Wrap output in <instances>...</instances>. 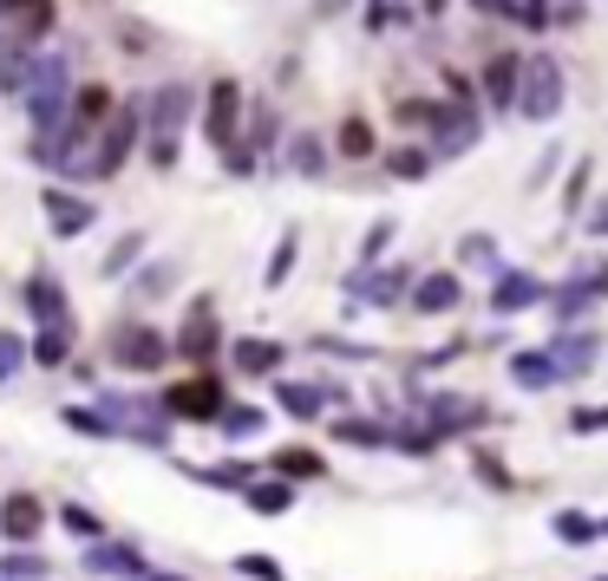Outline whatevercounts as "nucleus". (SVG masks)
<instances>
[{"instance_id":"1","label":"nucleus","mask_w":608,"mask_h":581,"mask_svg":"<svg viewBox=\"0 0 608 581\" xmlns=\"http://www.w3.org/2000/svg\"><path fill=\"white\" fill-rule=\"evenodd\" d=\"M20 105L33 118V131H52L72 118V72L59 52H33L26 59V78H20Z\"/></svg>"},{"instance_id":"2","label":"nucleus","mask_w":608,"mask_h":581,"mask_svg":"<svg viewBox=\"0 0 608 581\" xmlns=\"http://www.w3.org/2000/svg\"><path fill=\"white\" fill-rule=\"evenodd\" d=\"M98 412L111 419L118 438H131V445H144V451H164V445H170V406L151 399V392H105Z\"/></svg>"},{"instance_id":"3","label":"nucleus","mask_w":608,"mask_h":581,"mask_svg":"<svg viewBox=\"0 0 608 581\" xmlns=\"http://www.w3.org/2000/svg\"><path fill=\"white\" fill-rule=\"evenodd\" d=\"M190 111H196V92L190 85H157L151 98H144V144H151V164H177V137H183V124H190Z\"/></svg>"},{"instance_id":"4","label":"nucleus","mask_w":608,"mask_h":581,"mask_svg":"<svg viewBox=\"0 0 608 581\" xmlns=\"http://www.w3.org/2000/svg\"><path fill=\"white\" fill-rule=\"evenodd\" d=\"M413 412H419L439 438H472V432H485V425H491V406H485V399H472V392H426Z\"/></svg>"},{"instance_id":"5","label":"nucleus","mask_w":608,"mask_h":581,"mask_svg":"<svg viewBox=\"0 0 608 581\" xmlns=\"http://www.w3.org/2000/svg\"><path fill=\"white\" fill-rule=\"evenodd\" d=\"M517 111H524L530 124H550V118L563 111V65H557L550 52H530V59H524V92H517Z\"/></svg>"},{"instance_id":"6","label":"nucleus","mask_w":608,"mask_h":581,"mask_svg":"<svg viewBox=\"0 0 608 581\" xmlns=\"http://www.w3.org/2000/svg\"><path fill=\"white\" fill-rule=\"evenodd\" d=\"M413 281H419V275L400 268V262H393V268L367 262V268L347 275V301H354V307H400V301H413Z\"/></svg>"},{"instance_id":"7","label":"nucleus","mask_w":608,"mask_h":581,"mask_svg":"<svg viewBox=\"0 0 608 581\" xmlns=\"http://www.w3.org/2000/svg\"><path fill=\"white\" fill-rule=\"evenodd\" d=\"M170 353H177V340H170V334H157V327H144V320H131V327H118V334H111V360H118L124 373H157Z\"/></svg>"},{"instance_id":"8","label":"nucleus","mask_w":608,"mask_h":581,"mask_svg":"<svg viewBox=\"0 0 608 581\" xmlns=\"http://www.w3.org/2000/svg\"><path fill=\"white\" fill-rule=\"evenodd\" d=\"M177 353L196 360V366L216 360V353H229V347H223V327H216V294H196V301H190V314L177 320Z\"/></svg>"},{"instance_id":"9","label":"nucleus","mask_w":608,"mask_h":581,"mask_svg":"<svg viewBox=\"0 0 608 581\" xmlns=\"http://www.w3.org/2000/svg\"><path fill=\"white\" fill-rule=\"evenodd\" d=\"M164 406H170V419H183V425H216V419L229 412V392H223L210 373H196V379L170 386V392H164Z\"/></svg>"},{"instance_id":"10","label":"nucleus","mask_w":608,"mask_h":581,"mask_svg":"<svg viewBox=\"0 0 608 581\" xmlns=\"http://www.w3.org/2000/svg\"><path fill=\"white\" fill-rule=\"evenodd\" d=\"M203 137H210L216 150H236V144H242V85H236V78H216V85H210Z\"/></svg>"},{"instance_id":"11","label":"nucleus","mask_w":608,"mask_h":581,"mask_svg":"<svg viewBox=\"0 0 608 581\" xmlns=\"http://www.w3.org/2000/svg\"><path fill=\"white\" fill-rule=\"evenodd\" d=\"M478 131H485V118L472 111V98H445L439 118H432V150H439V164H445V157H465V150L478 144Z\"/></svg>"},{"instance_id":"12","label":"nucleus","mask_w":608,"mask_h":581,"mask_svg":"<svg viewBox=\"0 0 608 581\" xmlns=\"http://www.w3.org/2000/svg\"><path fill=\"white\" fill-rule=\"evenodd\" d=\"M537 301H550L544 275H530V268H504V275H491V314H498V320H511V314H524V307H537Z\"/></svg>"},{"instance_id":"13","label":"nucleus","mask_w":608,"mask_h":581,"mask_svg":"<svg viewBox=\"0 0 608 581\" xmlns=\"http://www.w3.org/2000/svg\"><path fill=\"white\" fill-rule=\"evenodd\" d=\"M39 209H46V229L59 235V242H72V235H85L92 222H98V209H92V196H72V190H46L39 196Z\"/></svg>"},{"instance_id":"14","label":"nucleus","mask_w":608,"mask_h":581,"mask_svg":"<svg viewBox=\"0 0 608 581\" xmlns=\"http://www.w3.org/2000/svg\"><path fill=\"white\" fill-rule=\"evenodd\" d=\"M85 569L105 581H144L151 576V562L138 556V543H111V536H98L92 549H85Z\"/></svg>"},{"instance_id":"15","label":"nucleus","mask_w":608,"mask_h":581,"mask_svg":"<svg viewBox=\"0 0 608 581\" xmlns=\"http://www.w3.org/2000/svg\"><path fill=\"white\" fill-rule=\"evenodd\" d=\"M282 360H288V347H282V340H262V334L229 340V366H236V373H249V379H282Z\"/></svg>"},{"instance_id":"16","label":"nucleus","mask_w":608,"mask_h":581,"mask_svg":"<svg viewBox=\"0 0 608 581\" xmlns=\"http://www.w3.org/2000/svg\"><path fill=\"white\" fill-rule=\"evenodd\" d=\"M413 314H452V307H465V281H458V268H439V275H419L413 281V301H406Z\"/></svg>"},{"instance_id":"17","label":"nucleus","mask_w":608,"mask_h":581,"mask_svg":"<svg viewBox=\"0 0 608 581\" xmlns=\"http://www.w3.org/2000/svg\"><path fill=\"white\" fill-rule=\"evenodd\" d=\"M327 399L341 406V386H321V379H275V406H282L288 419H301V425H308V419H321V406H327Z\"/></svg>"},{"instance_id":"18","label":"nucleus","mask_w":608,"mask_h":581,"mask_svg":"<svg viewBox=\"0 0 608 581\" xmlns=\"http://www.w3.org/2000/svg\"><path fill=\"white\" fill-rule=\"evenodd\" d=\"M20 301H26V314H33L39 327H46V320H72V301H65V288H59L46 268L20 281Z\"/></svg>"},{"instance_id":"19","label":"nucleus","mask_w":608,"mask_h":581,"mask_svg":"<svg viewBox=\"0 0 608 581\" xmlns=\"http://www.w3.org/2000/svg\"><path fill=\"white\" fill-rule=\"evenodd\" d=\"M517 92H524V59H517V52H498V59L485 65V98H491V111H517Z\"/></svg>"},{"instance_id":"20","label":"nucleus","mask_w":608,"mask_h":581,"mask_svg":"<svg viewBox=\"0 0 608 581\" xmlns=\"http://www.w3.org/2000/svg\"><path fill=\"white\" fill-rule=\"evenodd\" d=\"M596 353H603V340H596L589 327H563V334L550 340V360L563 366V379H576V373H589V366H596Z\"/></svg>"},{"instance_id":"21","label":"nucleus","mask_w":608,"mask_h":581,"mask_svg":"<svg viewBox=\"0 0 608 581\" xmlns=\"http://www.w3.org/2000/svg\"><path fill=\"white\" fill-rule=\"evenodd\" d=\"M52 33V0H7V39L13 46H39Z\"/></svg>"},{"instance_id":"22","label":"nucleus","mask_w":608,"mask_h":581,"mask_svg":"<svg viewBox=\"0 0 608 581\" xmlns=\"http://www.w3.org/2000/svg\"><path fill=\"white\" fill-rule=\"evenodd\" d=\"M589 301H603V288H596V268H576L563 288H550V314H557L563 327H570V320H576Z\"/></svg>"},{"instance_id":"23","label":"nucleus","mask_w":608,"mask_h":581,"mask_svg":"<svg viewBox=\"0 0 608 581\" xmlns=\"http://www.w3.org/2000/svg\"><path fill=\"white\" fill-rule=\"evenodd\" d=\"M511 379H517L524 392H550V386L563 379V366L550 360V347H524V353H511Z\"/></svg>"},{"instance_id":"24","label":"nucleus","mask_w":608,"mask_h":581,"mask_svg":"<svg viewBox=\"0 0 608 581\" xmlns=\"http://www.w3.org/2000/svg\"><path fill=\"white\" fill-rule=\"evenodd\" d=\"M39 523H46V510H39V497H26V491H13V497L0 504V536H7V543H33V536H39Z\"/></svg>"},{"instance_id":"25","label":"nucleus","mask_w":608,"mask_h":581,"mask_svg":"<svg viewBox=\"0 0 608 581\" xmlns=\"http://www.w3.org/2000/svg\"><path fill=\"white\" fill-rule=\"evenodd\" d=\"M242 504H249L255 517H288V510H295V477H282V471H275V477H255V484L242 491Z\"/></svg>"},{"instance_id":"26","label":"nucleus","mask_w":608,"mask_h":581,"mask_svg":"<svg viewBox=\"0 0 608 581\" xmlns=\"http://www.w3.org/2000/svg\"><path fill=\"white\" fill-rule=\"evenodd\" d=\"M432 164H439L432 144H393V150H386V177H393V183H426Z\"/></svg>"},{"instance_id":"27","label":"nucleus","mask_w":608,"mask_h":581,"mask_svg":"<svg viewBox=\"0 0 608 581\" xmlns=\"http://www.w3.org/2000/svg\"><path fill=\"white\" fill-rule=\"evenodd\" d=\"M550 536H557L563 549H589V543L603 536V517H596V510H557V517H550Z\"/></svg>"},{"instance_id":"28","label":"nucleus","mask_w":608,"mask_h":581,"mask_svg":"<svg viewBox=\"0 0 608 581\" xmlns=\"http://www.w3.org/2000/svg\"><path fill=\"white\" fill-rule=\"evenodd\" d=\"M72 360V320H46L33 334V366H65Z\"/></svg>"},{"instance_id":"29","label":"nucleus","mask_w":608,"mask_h":581,"mask_svg":"<svg viewBox=\"0 0 608 581\" xmlns=\"http://www.w3.org/2000/svg\"><path fill=\"white\" fill-rule=\"evenodd\" d=\"M216 432H223L229 445H249V438H262V432H269V412H262V406H236V399H229V412L216 419Z\"/></svg>"},{"instance_id":"30","label":"nucleus","mask_w":608,"mask_h":581,"mask_svg":"<svg viewBox=\"0 0 608 581\" xmlns=\"http://www.w3.org/2000/svg\"><path fill=\"white\" fill-rule=\"evenodd\" d=\"M458 262H465V268H478V275H504V255H498V235H485V229H472V235H458Z\"/></svg>"},{"instance_id":"31","label":"nucleus","mask_w":608,"mask_h":581,"mask_svg":"<svg viewBox=\"0 0 608 581\" xmlns=\"http://www.w3.org/2000/svg\"><path fill=\"white\" fill-rule=\"evenodd\" d=\"M275 471L295 477V484H314V477H327V458L308 451V445H282V451H275Z\"/></svg>"},{"instance_id":"32","label":"nucleus","mask_w":608,"mask_h":581,"mask_svg":"<svg viewBox=\"0 0 608 581\" xmlns=\"http://www.w3.org/2000/svg\"><path fill=\"white\" fill-rule=\"evenodd\" d=\"M288 170H295V177H327V144H321L314 131H301V137L288 144Z\"/></svg>"},{"instance_id":"33","label":"nucleus","mask_w":608,"mask_h":581,"mask_svg":"<svg viewBox=\"0 0 608 581\" xmlns=\"http://www.w3.org/2000/svg\"><path fill=\"white\" fill-rule=\"evenodd\" d=\"M334 150H341V157H354V164H367V157H373V124H367V118H341Z\"/></svg>"},{"instance_id":"34","label":"nucleus","mask_w":608,"mask_h":581,"mask_svg":"<svg viewBox=\"0 0 608 581\" xmlns=\"http://www.w3.org/2000/svg\"><path fill=\"white\" fill-rule=\"evenodd\" d=\"M59 425H65V432H85V438H118L98 406H59Z\"/></svg>"},{"instance_id":"35","label":"nucleus","mask_w":608,"mask_h":581,"mask_svg":"<svg viewBox=\"0 0 608 581\" xmlns=\"http://www.w3.org/2000/svg\"><path fill=\"white\" fill-rule=\"evenodd\" d=\"M295 249H301V235L288 229V235L275 242V255H269V268H262V288H269V294H275V288H282L288 275H295Z\"/></svg>"},{"instance_id":"36","label":"nucleus","mask_w":608,"mask_h":581,"mask_svg":"<svg viewBox=\"0 0 608 581\" xmlns=\"http://www.w3.org/2000/svg\"><path fill=\"white\" fill-rule=\"evenodd\" d=\"M334 438L360 451H386V425H367V419H334Z\"/></svg>"},{"instance_id":"37","label":"nucleus","mask_w":608,"mask_h":581,"mask_svg":"<svg viewBox=\"0 0 608 581\" xmlns=\"http://www.w3.org/2000/svg\"><path fill=\"white\" fill-rule=\"evenodd\" d=\"M59 530H65V536H79V543H98V536H105L98 510H85V504H65V510H59Z\"/></svg>"},{"instance_id":"38","label":"nucleus","mask_w":608,"mask_h":581,"mask_svg":"<svg viewBox=\"0 0 608 581\" xmlns=\"http://www.w3.org/2000/svg\"><path fill=\"white\" fill-rule=\"evenodd\" d=\"M0 576L7 581H39L46 576V556H33V543H13V556L0 562Z\"/></svg>"},{"instance_id":"39","label":"nucleus","mask_w":608,"mask_h":581,"mask_svg":"<svg viewBox=\"0 0 608 581\" xmlns=\"http://www.w3.org/2000/svg\"><path fill=\"white\" fill-rule=\"evenodd\" d=\"M72 111H79L85 124L111 118V85H79V92H72Z\"/></svg>"},{"instance_id":"40","label":"nucleus","mask_w":608,"mask_h":581,"mask_svg":"<svg viewBox=\"0 0 608 581\" xmlns=\"http://www.w3.org/2000/svg\"><path fill=\"white\" fill-rule=\"evenodd\" d=\"M393 235H400V222H393V216H380V222H373V229L360 235V268H367V262H386Z\"/></svg>"},{"instance_id":"41","label":"nucleus","mask_w":608,"mask_h":581,"mask_svg":"<svg viewBox=\"0 0 608 581\" xmlns=\"http://www.w3.org/2000/svg\"><path fill=\"white\" fill-rule=\"evenodd\" d=\"M498 13H511V20H517V26H530V33H544V26L557 20V7H550V0H504Z\"/></svg>"},{"instance_id":"42","label":"nucleus","mask_w":608,"mask_h":581,"mask_svg":"<svg viewBox=\"0 0 608 581\" xmlns=\"http://www.w3.org/2000/svg\"><path fill=\"white\" fill-rule=\"evenodd\" d=\"M196 484H216V491H249L255 484V471L249 464H216V471H190Z\"/></svg>"},{"instance_id":"43","label":"nucleus","mask_w":608,"mask_h":581,"mask_svg":"<svg viewBox=\"0 0 608 581\" xmlns=\"http://www.w3.org/2000/svg\"><path fill=\"white\" fill-rule=\"evenodd\" d=\"M236 576H249V581H288V569H282L275 556H262V549H242V556H236Z\"/></svg>"},{"instance_id":"44","label":"nucleus","mask_w":608,"mask_h":581,"mask_svg":"<svg viewBox=\"0 0 608 581\" xmlns=\"http://www.w3.org/2000/svg\"><path fill=\"white\" fill-rule=\"evenodd\" d=\"M33 360V340H20V334H0V386L7 379H20V366Z\"/></svg>"},{"instance_id":"45","label":"nucleus","mask_w":608,"mask_h":581,"mask_svg":"<svg viewBox=\"0 0 608 581\" xmlns=\"http://www.w3.org/2000/svg\"><path fill=\"white\" fill-rule=\"evenodd\" d=\"M589 170H596V164L583 157V164L570 170V183H563V209H570V216H583V196H589Z\"/></svg>"},{"instance_id":"46","label":"nucleus","mask_w":608,"mask_h":581,"mask_svg":"<svg viewBox=\"0 0 608 581\" xmlns=\"http://www.w3.org/2000/svg\"><path fill=\"white\" fill-rule=\"evenodd\" d=\"M138 255H144V235H124V242H118V255H105V268H98V275H105V281H118Z\"/></svg>"},{"instance_id":"47","label":"nucleus","mask_w":608,"mask_h":581,"mask_svg":"<svg viewBox=\"0 0 608 581\" xmlns=\"http://www.w3.org/2000/svg\"><path fill=\"white\" fill-rule=\"evenodd\" d=\"M249 150H275V111L269 105H255V118H249Z\"/></svg>"},{"instance_id":"48","label":"nucleus","mask_w":608,"mask_h":581,"mask_svg":"<svg viewBox=\"0 0 608 581\" xmlns=\"http://www.w3.org/2000/svg\"><path fill=\"white\" fill-rule=\"evenodd\" d=\"M472 477H478V484H491V491H511V471H504L491 451H478V458H472Z\"/></svg>"},{"instance_id":"49","label":"nucleus","mask_w":608,"mask_h":581,"mask_svg":"<svg viewBox=\"0 0 608 581\" xmlns=\"http://www.w3.org/2000/svg\"><path fill=\"white\" fill-rule=\"evenodd\" d=\"M570 432H576V438H589V432H608V406H583V412L570 419Z\"/></svg>"},{"instance_id":"50","label":"nucleus","mask_w":608,"mask_h":581,"mask_svg":"<svg viewBox=\"0 0 608 581\" xmlns=\"http://www.w3.org/2000/svg\"><path fill=\"white\" fill-rule=\"evenodd\" d=\"M439 118V98H406L400 105V124H432Z\"/></svg>"},{"instance_id":"51","label":"nucleus","mask_w":608,"mask_h":581,"mask_svg":"<svg viewBox=\"0 0 608 581\" xmlns=\"http://www.w3.org/2000/svg\"><path fill=\"white\" fill-rule=\"evenodd\" d=\"M177 281V262H157V268H144V281H138V294H164Z\"/></svg>"},{"instance_id":"52","label":"nucleus","mask_w":608,"mask_h":581,"mask_svg":"<svg viewBox=\"0 0 608 581\" xmlns=\"http://www.w3.org/2000/svg\"><path fill=\"white\" fill-rule=\"evenodd\" d=\"M583 229H589L596 242H608V196L596 203V209H583Z\"/></svg>"},{"instance_id":"53","label":"nucleus","mask_w":608,"mask_h":581,"mask_svg":"<svg viewBox=\"0 0 608 581\" xmlns=\"http://www.w3.org/2000/svg\"><path fill=\"white\" fill-rule=\"evenodd\" d=\"M419 7H426V13H445V7H452V0H419Z\"/></svg>"},{"instance_id":"54","label":"nucleus","mask_w":608,"mask_h":581,"mask_svg":"<svg viewBox=\"0 0 608 581\" xmlns=\"http://www.w3.org/2000/svg\"><path fill=\"white\" fill-rule=\"evenodd\" d=\"M596 288H603V301H608V268H596Z\"/></svg>"},{"instance_id":"55","label":"nucleus","mask_w":608,"mask_h":581,"mask_svg":"<svg viewBox=\"0 0 608 581\" xmlns=\"http://www.w3.org/2000/svg\"><path fill=\"white\" fill-rule=\"evenodd\" d=\"M144 581H183V576H144Z\"/></svg>"},{"instance_id":"56","label":"nucleus","mask_w":608,"mask_h":581,"mask_svg":"<svg viewBox=\"0 0 608 581\" xmlns=\"http://www.w3.org/2000/svg\"><path fill=\"white\" fill-rule=\"evenodd\" d=\"M603 536H608V517H603Z\"/></svg>"}]
</instances>
